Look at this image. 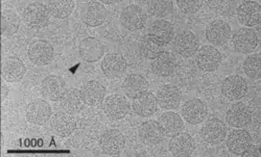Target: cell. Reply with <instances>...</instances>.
Listing matches in <instances>:
<instances>
[{
  "instance_id": "obj_28",
  "label": "cell",
  "mask_w": 261,
  "mask_h": 157,
  "mask_svg": "<svg viewBox=\"0 0 261 157\" xmlns=\"http://www.w3.org/2000/svg\"><path fill=\"white\" fill-rule=\"evenodd\" d=\"M108 18L109 12L99 3L88 4L83 14V21L87 25L91 27H96L103 24Z\"/></svg>"
},
{
  "instance_id": "obj_11",
  "label": "cell",
  "mask_w": 261,
  "mask_h": 157,
  "mask_svg": "<svg viewBox=\"0 0 261 157\" xmlns=\"http://www.w3.org/2000/svg\"><path fill=\"white\" fill-rule=\"evenodd\" d=\"M50 13L48 8L41 3L29 5L24 12L23 18L27 23L33 27H44L48 24Z\"/></svg>"
},
{
  "instance_id": "obj_3",
  "label": "cell",
  "mask_w": 261,
  "mask_h": 157,
  "mask_svg": "<svg viewBox=\"0 0 261 157\" xmlns=\"http://www.w3.org/2000/svg\"><path fill=\"white\" fill-rule=\"evenodd\" d=\"M28 55L34 65L46 66L53 61L55 50L47 41L36 40L30 44Z\"/></svg>"
},
{
  "instance_id": "obj_27",
  "label": "cell",
  "mask_w": 261,
  "mask_h": 157,
  "mask_svg": "<svg viewBox=\"0 0 261 157\" xmlns=\"http://www.w3.org/2000/svg\"><path fill=\"white\" fill-rule=\"evenodd\" d=\"M81 91L85 103L89 106H97L105 100L106 88L100 82L96 80L86 82Z\"/></svg>"
},
{
  "instance_id": "obj_33",
  "label": "cell",
  "mask_w": 261,
  "mask_h": 157,
  "mask_svg": "<svg viewBox=\"0 0 261 157\" xmlns=\"http://www.w3.org/2000/svg\"><path fill=\"white\" fill-rule=\"evenodd\" d=\"M48 11L50 15L59 19H65L70 16L74 9V3L71 0H54L48 3Z\"/></svg>"
},
{
  "instance_id": "obj_9",
  "label": "cell",
  "mask_w": 261,
  "mask_h": 157,
  "mask_svg": "<svg viewBox=\"0 0 261 157\" xmlns=\"http://www.w3.org/2000/svg\"><path fill=\"white\" fill-rule=\"evenodd\" d=\"M51 116V107L44 99H34L27 108V120L36 125H44Z\"/></svg>"
},
{
  "instance_id": "obj_21",
  "label": "cell",
  "mask_w": 261,
  "mask_h": 157,
  "mask_svg": "<svg viewBox=\"0 0 261 157\" xmlns=\"http://www.w3.org/2000/svg\"><path fill=\"white\" fill-rule=\"evenodd\" d=\"M27 73L24 62L18 57L8 56L3 61V78L8 82L22 80Z\"/></svg>"
},
{
  "instance_id": "obj_6",
  "label": "cell",
  "mask_w": 261,
  "mask_h": 157,
  "mask_svg": "<svg viewBox=\"0 0 261 157\" xmlns=\"http://www.w3.org/2000/svg\"><path fill=\"white\" fill-rule=\"evenodd\" d=\"M147 37L154 43L163 47L175 38V29L169 22L165 20H156L149 25Z\"/></svg>"
},
{
  "instance_id": "obj_36",
  "label": "cell",
  "mask_w": 261,
  "mask_h": 157,
  "mask_svg": "<svg viewBox=\"0 0 261 157\" xmlns=\"http://www.w3.org/2000/svg\"><path fill=\"white\" fill-rule=\"evenodd\" d=\"M173 11V6L168 0H153L148 5V13L157 18H163L170 15Z\"/></svg>"
},
{
  "instance_id": "obj_8",
  "label": "cell",
  "mask_w": 261,
  "mask_h": 157,
  "mask_svg": "<svg viewBox=\"0 0 261 157\" xmlns=\"http://www.w3.org/2000/svg\"><path fill=\"white\" fill-rule=\"evenodd\" d=\"M248 93V83L239 75L227 77L222 83V94L230 101L244 98Z\"/></svg>"
},
{
  "instance_id": "obj_4",
  "label": "cell",
  "mask_w": 261,
  "mask_h": 157,
  "mask_svg": "<svg viewBox=\"0 0 261 157\" xmlns=\"http://www.w3.org/2000/svg\"><path fill=\"white\" fill-rule=\"evenodd\" d=\"M99 147L107 155L118 156L125 147V139L120 131L116 129H108L101 134Z\"/></svg>"
},
{
  "instance_id": "obj_22",
  "label": "cell",
  "mask_w": 261,
  "mask_h": 157,
  "mask_svg": "<svg viewBox=\"0 0 261 157\" xmlns=\"http://www.w3.org/2000/svg\"><path fill=\"white\" fill-rule=\"evenodd\" d=\"M132 106L136 115L147 118L156 113L158 109V102L153 93L146 91L133 99Z\"/></svg>"
},
{
  "instance_id": "obj_7",
  "label": "cell",
  "mask_w": 261,
  "mask_h": 157,
  "mask_svg": "<svg viewBox=\"0 0 261 157\" xmlns=\"http://www.w3.org/2000/svg\"><path fill=\"white\" fill-rule=\"evenodd\" d=\"M147 17L143 10L138 6L126 7L120 16L121 25L130 32H135L143 28L146 24Z\"/></svg>"
},
{
  "instance_id": "obj_5",
  "label": "cell",
  "mask_w": 261,
  "mask_h": 157,
  "mask_svg": "<svg viewBox=\"0 0 261 157\" xmlns=\"http://www.w3.org/2000/svg\"><path fill=\"white\" fill-rule=\"evenodd\" d=\"M258 37L254 29L249 27L239 28L232 38L234 49L244 54L252 53L258 46Z\"/></svg>"
},
{
  "instance_id": "obj_35",
  "label": "cell",
  "mask_w": 261,
  "mask_h": 157,
  "mask_svg": "<svg viewBox=\"0 0 261 157\" xmlns=\"http://www.w3.org/2000/svg\"><path fill=\"white\" fill-rule=\"evenodd\" d=\"M140 54L146 59H155L159 54L163 52V47L154 43L147 36L140 42Z\"/></svg>"
},
{
  "instance_id": "obj_19",
  "label": "cell",
  "mask_w": 261,
  "mask_h": 157,
  "mask_svg": "<svg viewBox=\"0 0 261 157\" xmlns=\"http://www.w3.org/2000/svg\"><path fill=\"white\" fill-rule=\"evenodd\" d=\"M195 150V143L189 134L178 132L173 134L169 141V151L173 156L187 157Z\"/></svg>"
},
{
  "instance_id": "obj_10",
  "label": "cell",
  "mask_w": 261,
  "mask_h": 157,
  "mask_svg": "<svg viewBox=\"0 0 261 157\" xmlns=\"http://www.w3.org/2000/svg\"><path fill=\"white\" fill-rule=\"evenodd\" d=\"M201 134L208 144L220 145L225 141L227 136L226 124L220 119H210L202 127Z\"/></svg>"
},
{
  "instance_id": "obj_25",
  "label": "cell",
  "mask_w": 261,
  "mask_h": 157,
  "mask_svg": "<svg viewBox=\"0 0 261 157\" xmlns=\"http://www.w3.org/2000/svg\"><path fill=\"white\" fill-rule=\"evenodd\" d=\"M101 70L109 78L119 77L126 70V60L118 53H109L101 61Z\"/></svg>"
},
{
  "instance_id": "obj_34",
  "label": "cell",
  "mask_w": 261,
  "mask_h": 157,
  "mask_svg": "<svg viewBox=\"0 0 261 157\" xmlns=\"http://www.w3.org/2000/svg\"><path fill=\"white\" fill-rule=\"evenodd\" d=\"M20 26L19 16L11 10H7L2 16V33L6 37H12Z\"/></svg>"
},
{
  "instance_id": "obj_1",
  "label": "cell",
  "mask_w": 261,
  "mask_h": 157,
  "mask_svg": "<svg viewBox=\"0 0 261 157\" xmlns=\"http://www.w3.org/2000/svg\"><path fill=\"white\" fill-rule=\"evenodd\" d=\"M227 146L229 151L237 156H259L251 134L244 129L232 131L227 139Z\"/></svg>"
},
{
  "instance_id": "obj_24",
  "label": "cell",
  "mask_w": 261,
  "mask_h": 157,
  "mask_svg": "<svg viewBox=\"0 0 261 157\" xmlns=\"http://www.w3.org/2000/svg\"><path fill=\"white\" fill-rule=\"evenodd\" d=\"M178 67L177 58L169 52L163 51L151 62V71L157 76L167 77L175 73Z\"/></svg>"
},
{
  "instance_id": "obj_37",
  "label": "cell",
  "mask_w": 261,
  "mask_h": 157,
  "mask_svg": "<svg viewBox=\"0 0 261 157\" xmlns=\"http://www.w3.org/2000/svg\"><path fill=\"white\" fill-rule=\"evenodd\" d=\"M243 68L248 77H250L252 79L259 78V76H260V55L259 54L249 55L243 64Z\"/></svg>"
},
{
  "instance_id": "obj_26",
  "label": "cell",
  "mask_w": 261,
  "mask_h": 157,
  "mask_svg": "<svg viewBox=\"0 0 261 157\" xmlns=\"http://www.w3.org/2000/svg\"><path fill=\"white\" fill-rule=\"evenodd\" d=\"M50 126L60 137L67 138L76 129V122L71 114L57 113L50 119Z\"/></svg>"
},
{
  "instance_id": "obj_20",
  "label": "cell",
  "mask_w": 261,
  "mask_h": 157,
  "mask_svg": "<svg viewBox=\"0 0 261 157\" xmlns=\"http://www.w3.org/2000/svg\"><path fill=\"white\" fill-rule=\"evenodd\" d=\"M138 134L140 141L147 146H154L160 144L161 142L164 141L166 137V134L164 133L158 121L144 122L140 126Z\"/></svg>"
},
{
  "instance_id": "obj_16",
  "label": "cell",
  "mask_w": 261,
  "mask_h": 157,
  "mask_svg": "<svg viewBox=\"0 0 261 157\" xmlns=\"http://www.w3.org/2000/svg\"><path fill=\"white\" fill-rule=\"evenodd\" d=\"M226 121L234 128H245L252 121V111L248 105L238 102L229 108Z\"/></svg>"
},
{
  "instance_id": "obj_2",
  "label": "cell",
  "mask_w": 261,
  "mask_h": 157,
  "mask_svg": "<svg viewBox=\"0 0 261 157\" xmlns=\"http://www.w3.org/2000/svg\"><path fill=\"white\" fill-rule=\"evenodd\" d=\"M200 46L199 39L190 30H182L172 40V47L184 58L191 57L198 52Z\"/></svg>"
},
{
  "instance_id": "obj_32",
  "label": "cell",
  "mask_w": 261,
  "mask_h": 157,
  "mask_svg": "<svg viewBox=\"0 0 261 157\" xmlns=\"http://www.w3.org/2000/svg\"><path fill=\"white\" fill-rule=\"evenodd\" d=\"M158 122L166 136L171 137L173 134L180 132L184 127V121L181 118V116L177 113H172V111L162 114L159 117Z\"/></svg>"
},
{
  "instance_id": "obj_30",
  "label": "cell",
  "mask_w": 261,
  "mask_h": 157,
  "mask_svg": "<svg viewBox=\"0 0 261 157\" xmlns=\"http://www.w3.org/2000/svg\"><path fill=\"white\" fill-rule=\"evenodd\" d=\"M66 89V83L57 75H49L42 81L43 94L51 101H59Z\"/></svg>"
},
{
  "instance_id": "obj_14",
  "label": "cell",
  "mask_w": 261,
  "mask_h": 157,
  "mask_svg": "<svg viewBox=\"0 0 261 157\" xmlns=\"http://www.w3.org/2000/svg\"><path fill=\"white\" fill-rule=\"evenodd\" d=\"M158 105L166 110H175L179 108L182 100L180 89L171 84L162 85L156 95Z\"/></svg>"
},
{
  "instance_id": "obj_18",
  "label": "cell",
  "mask_w": 261,
  "mask_h": 157,
  "mask_svg": "<svg viewBox=\"0 0 261 157\" xmlns=\"http://www.w3.org/2000/svg\"><path fill=\"white\" fill-rule=\"evenodd\" d=\"M197 62L199 68L205 72H213L222 62V54L212 46H203L198 50Z\"/></svg>"
},
{
  "instance_id": "obj_23",
  "label": "cell",
  "mask_w": 261,
  "mask_h": 157,
  "mask_svg": "<svg viewBox=\"0 0 261 157\" xmlns=\"http://www.w3.org/2000/svg\"><path fill=\"white\" fill-rule=\"evenodd\" d=\"M105 52V44L96 38H86L81 41L80 54L84 60L95 62L101 58Z\"/></svg>"
},
{
  "instance_id": "obj_15",
  "label": "cell",
  "mask_w": 261,
  "mask_h": 157,
  "mask_svg": "<svg viewBox=\"0 0 261 157\" xmlns=\"http://www.w3.org/2000/svg\"><path fill=\"white\" fill-rule=\"evenodd\" d=\"M232 35L230 25L223 20H214L206 28V38L214 46H222Z\"/></svg>"
},
{
  "instance_id": "obj_31",
  "label": "cell",
  "mask_w": 261,
  "mask_h": 157,
  "mask_svg": "<svg viewBox=\"0 0 261 157\" xmlns=\"http://www.w3.org/2000/svg\"><path fill=\"white\" fill-rule=\"evenodd\" d=\"M148 82L144 76L140 74H129L123 81V89L127 97L136 98L140 94L147 91Z\"/></svg>"
},
{
  "instance_id": "obj_38",
  "label": "cell",
  "mask_w": 261,
  "mask_h": 157,
  "mask_svg": "<svg viewBox=\"0 0 261 157\" xmlns=\"http://www.w3.org/2000/svg\"><path fill=\"white\" fill-rule=\"evenodd\" d=\"M177 5L182 13L191 14L197 13L202 8L203 3L199 0H178Z\"/></svg>"
},
{
  "instance_id": "obj_13",
  "label": "cell",
  "mask_w": 261,
  "mask_h": 157,
  "mask_svg": "<svg viewBox=\"0 0 261 157\" xmlns=\"http://www.w3.org/2000/svg\"><path fill=\"white\" fill-rule=\"evenodd\" d=\"M103 110L110 119L121 120L129 113V103L123 96L114 94L103 101Z\"/></svg>"
},
{
  "instance_id": "obj_12",
  "label": "cell",
  "mask_w": 261,
  "mask_h": 157,
  "mask_svg": "<svg viewBox=\"0 0 261 157\" xmlns=\"http://www.w3.org/2000/svg\"><path fill=\"white\" fill-rule=\"evenodd\" d=\"M239 23L246 27H254L260 23L261 8L257 2L247 0L237 9Z\"/></svg>"
},
{
  "instance_id": "obj_17",
  "label": "cell",
  "mask_w": 261,
  "mask_h": 157,
  "mask_svg": "<svg viewBox=\"0 0 261 157\" xmlns=\"http://www.w3.org/2000/svg\"><path fill=\"white\" fill-rule=\"evenodd\" d=\"M206 104L200 99H190L182 107V117L189 124H200L207 117Z\"/></svg>"
},
{
  "instance_id": "obj_29",
  "label": "cell",
  "mask_w": 261,
  "mask_h": 157,
  "mask_svg": "<svg viewBox=\"0 0 261 157\" xmlns=\"http://www.w3.org/2000/svg\"><path fill=\"white\" fill-rule=\"evenodd\" d=\"M62 108L68 114H76L84 108V105L86 104L82 95V91L71 87L67 88L65 93L63 94L62 98L60 99Z\"/></svg>"
}]
</instances>
